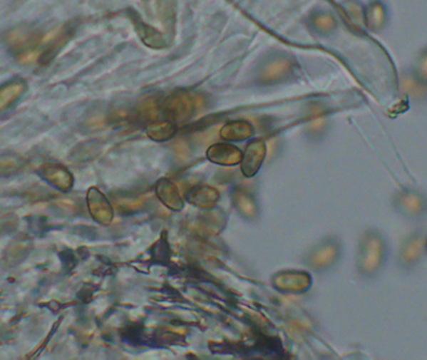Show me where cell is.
I'll return each mask as SVG.
<instances>
[{
  "label": "cell",
  "instance_id": "ba28073f",
  "mask_svg": "<svg viewBox=\"0 0 427 360\" xmlns=\"http://www.w3.org/2000/svg\"><path fill=\"white\" fill-rule=\"evenodd\" d=\"M31 252V242L28 240H16L11 243L6 252V259L8 263L16 264L26 258L28 253Z\"/></svg>",
  "mask_w": 427,
  "mask_h": 360
},
{
  "label": "cell",
  "instance_id": "277c9868",
  "mask_svg": "<svg viewBox=\"0 0 427 360\" xmlns=\"http://www.w3.org/2000/svg\"><path fill=\"white\" fill-rule=\"evenodd\" d=\"M38 174L46 180V183L51 184L61 192H68L73 187V177L71 173L59 164H54V163L43 164L38 169Z\"/></svg>",
  "mask_w": 427,
  "mask_h": 360
},
{
  "label": "cell",
  "instance_id": "6da1fadb",
  "mask_svg": "<svg viewBox=\"0 0 427 360\" xmlns=\"http://www.w3.org/2000/svg\"><path fill=\"white\" fill-rule=\"evenodd\" d=\"M390 245L385 234L376 228L367 229L362 234L357 252V273L362 279H376L386 267Z\"/></svg>",
  "mask_w": 427,
  "mask_h": 360
},
{
  "label": "cell",
  "instance_id": "7a4b0ae2",
  "mask_svg": "<svg viewBox=\"0 0 427 360\" xmlns=\"http://www.w3.org/2000/svg\"><path fill=\"white\" fill-rule=\"evenodd\" d=\"M427 232L416 229L402 240L396 255V267L403 273L415 272L426 255Z\"/></svg>",
  "mask_w": 427,
  "mask_h": 360
},
{
  "label": "cell",
  "instance_id": "8992f818",
  "mask_svg": "<svg viewBox=\"0 0 427 360\" xmlns=\"http://www.w3.org/2000/svg\"><path fill=\"white\" fill-rule=\"evenodd\" d=\"M26 162L14 153L0 154V177H11L21 172Z\"/></svg>",
  "mask_w": 427,
  "mask_h": 360
},
{
  "label": "cell",
  "instance_id": "3957f363",
  "mask_svg": "<svg viewBox=\"0 0 427 360\" xmlns=\"http://www.w3.org/2000/svg\"><path fill=\"white\" fill-rule=\"evenodd\" d=\"M392 208L401 218L420 222L427 217V194L421 189H398L392 198Z\"/></svg>",
  "mask_w": 427,
  "mask_h": 360
},
{
  "label": "cell",
  "instance_id": "52a82bcc",
  "mask_svg": "<svg viewBox=\"0 0 427 360\" xmlns=\"http://www.w3.org/2000/svg\"><path fill=\"white\" fill-rule=\"evenodd\" d=\"M88 204H89V208L94 218L99 222H104L106 219L109 218V209L106 203V199L103 198L98 190L96 189H91V193L88 195Z\"/></svg>",
  "mask_w": 427,
  "mask_h": 360
},
{
  "label": "cell",
  "instance_id": "30bf717a",
  "mask_svg": "<svg viewBox=\"0 0 427 360\" xmlns=\"http://www.w3.org/2000/svg\"><path fill=\"white\" fill-rule=\"evenodd\" d=\"M426 254H427V239H426Z\"/></svg>",
  "mask_w": 427,
  "mask_h": 360
},
{
  "label": "cell",
  "instance_id": "5b68a950",
  "mask_svg": "<svg viewBox=\"0 0 427 360\" xmlns=\"http://www.w3.org/2000/svg\"><path fill=\"white\" fill-rule=\"evenodd\" d=\"M26 91V81L16 78L0 86V115L9 112L21 101Z\"/></svg>",
  "mask_w": 427,
  "mask_h": 360
},
{
  "label": "cell",
  "instance_id": "9c48e42d",
  "mask_svg": "<svg viewBox=\"0 0 427 360\" xmlns=\"http://www.w3.org/2000/svg\"><path fill=\"white\" fill-rule=\"evenodd\" d=\"M138 31H139V34H140L143 41H145L148 46H155V48L160 46L156 41H161L163 39H161L160 34L154 31V29H151L149 26H143V24H141V26L138 28Z\"/></svg>",
  "mask_w": 427,
  "mask_h": 360
}]
</instances>
